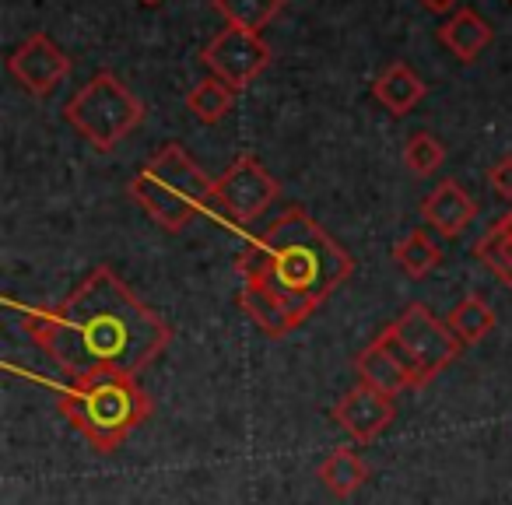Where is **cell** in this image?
<instances>
[{
    "mask_svg": "<svg viewBox=\"0 0 512 505\" xmlns=\"http://www.w3.org/2000/svg\"><path fill=\"white\" fill-rule=\"evenodd\" d=\"M22 327L64 376H141L169 351L172 327L127 288L113 267H95L60 306H32Z\"/></svg>",
    "mask_w": 512,
    "mask_h": 505,
    "instance_id": "6da1fadb",
    "label": "cell"
},
{
    "mask_svg": "<svg viewBox=\"0 0 512 505\" xmlns=\"http://www.w3.org/2000/svg\"><path fill=\"white\" fill-rule=\"evenodd\" d=\"M235 271L242 313L281 341L355 274V260L313 214L288 207L242 249Z\"/></svg>",
    "mask_w": 512,
    "mask_h": 505,
    "instance_id": "7a4b0ae2",
    "label": "cell"
},
{
    "mask_svg": "<svg viewBox=\"0 0 512 505\" xmlns=\"http://www.w3.org/2000/svg\"><path fill=\"white\" fill-rule=\"evenodd\" d=\"M57 393V411L102 456L116 453L151 418V397L141 390L137 376H123V372H95V376L74 379Z\"/></svg>",
    "mask_w": 512,
    "mask_h": 505,
    "instance_id": "3957f363",
    "label": "cell"
},
{
    "mask_svg": "<svg viewBox=\"0 0 512 505\" xmlns=\"http://www.w3.org/2000/svg\"><path fill=\"white\" fill-rule=\"evenodd\" d=\"M211 193L214 183L176 141L162 144L130 179L134 204L169 235L186 232V225L211 207Z\"/></svg>",
    "mask_w": 512,
    "mask_h": 505,
    "instance_id": "277c9868",
    "label": "cell"
},
{
    "mask_svg": "<svg viewBox=\"0 0 512 505\" xmlns=\"http://www.w3.org/2000/svg\"><path fill=\"white\" fill-rule=\"evenodd\" d=\"M64 120L81 141L106 155L141 127L144 102L113 71H99L71 95V102L64 106Z\"/></svg>",
    "mask_w": 512,
    "mask_h": 505,
    "instance_id": "5b68a950",
    "label": "cell"
},
{
    "mask_svg": "<svg viewBox=\"0 0 512 505\" xmlns=\"http://www.w3.org/2000/svg\"><path fill=\"white\" fill-rule=\"evenodd\" d=\"M386 334H390L400 362L411 372L414 390H421V386H428L435 376H442L463 351L460 337L449 330V323L435 320L432 309L421 306V302H411V306L386 327Z\"/></svg>",
    "mask_w": 512,
    "mask_h": 505,
    "instance_id": "8992f818",
    "label": "cell"
},
{
    "mask_svg": "<svg viewBox=\"0 0 512 505\" xmlns=\"http://www.w3.org/2000/svg\"><path fill=\"white\" fill-rule=\"evenodd\" d=\"M278 197H281V183L264 169L260 158L246 151V155H239L228 165L225 176L214 179L211 207L218 211V218L242 228V225H253Z\"/></svg>",
    "mask_w": 512,
    "mask_h": 505,
    "instance_id": "52a82bcc",
    "label": "cell"
},
{
    "mask_svg": "<svg viewBox=\"0 0 512 505\" xmlns=\"http://www.w3.org/2000/svg\"><path fill=\"white\" fill-rule=\"evenodd\" d=\"M200 60H204V67L214 78L232 85L235 92H242V88H249L267 67H271V46L256 36V32H246V29H239V25H225V29L204 46Z\"/></svg>",
    "mask_w": 512,
    "mask_h": 505,
    "instance_id": "ba28073f",
    "label": "cell"
},
{
    "mask_svg": "<svg viewBox=\"0 0 512 505\" xmlns=\"http://www.w3.org/2000/svg\"><path fill=\"white\" fill-rule=\"evenodd\" d=\"M330 418H334L355 442L369 446V442H376L379 435L397 421V397H390V393L376 390V386H369V383H358L337 400Z\"/></svg>",
    "mask_w": 512,
    "mask_h": 505,
    "instance_id": "9c48e42d",
    "label": "cell"
},
{
    "mask_svg": "<svg viewBox=\"0 0 512 505\" xmlns=\"http://www.w3.org/2000/svg\"><path fill=\"white\" fill-rule=\"evenodd\" d=\"M8 71L25 92L43 99L71 74V57L46 32H36L8 57Z\"/></svg>",
    "mask_w": 512,
    "mask_h": 505,
    "instance_id": "30bf717a",
    "label": "cell"
},
{
    "mask_svg": "<svg viewBox=\"0 0 512 505\" xmlns=\"http://www.w3.org/2000/svg\"><path fill=\"white\" fill-rule=\"evenodd\" d=\"M421 218L442 239H460L477 218V200L463 190L456 179H442L435 190L421 200Z\"/></svg>",
    "mask_w": 512,
    "mask_h": 505,
    "instance_id": "8fae6325",
    "label": "cell"
},
{
    "mask_svg": "<svg viewBox=\"0 0 512 505\" xmlns=\"http://www.w3.org/2000/svg\"><path fill=\"white\" fill-rule=\"evenodd\" d=\"M355 372L362 383L376 386V390L390 393V397H397V393H404V390H414L411 372H407V365L400 362L397 348H393L386 330L379 337H372V341L355 355Z\"/></svg>",
    "mask_w": 512,
    "mask_h": 505,
    "instance_id": "7c38bea8",
    "label": "cell"
},
{
    "mask_svg": "<svg viewBox=\"0 0 512 505\" xmlns=\"http://www.w3.org/2000/svg\"><path fill=\"white\" fill-rule=\"evenodd\" d=\"M491 36H495L491 25L470 8L453 11V15L439 25V43L446 46L460 64H474V60L488 50Z\"/></svg>",
    "mask_w": 512,
    "mask_h": 505,
    "instance_id": "4fadbf2b",
    "label": "cell"
},
{
    "mask_svg": "<svg viewBox=\"0 0 512 505\" xmlns=\"http://www.w3.org/2000/svg\"><path fill=\"white\" fill-rule=\"evenodd\" d=\"M425 92H428L425 81H421L418 74L404 64V60L390 64L376 81H372V95H376V102L393 116H407L421 99H425Z\"/></svg>",
    "mask_w": 512,
    "mask_h": 505,
    "instance_id": "5bb4252c",
    "label": "cell"
},
{
    "mask_svg": "<svg viewBox=\"0 0 512 505\" xmlns=\"http://www.w3.org/2000/svg\"><path fill=\"white\" fill-rule=\"evenodd\" d=\"M316 477L320 484L337 498H351L365 481H369V463H365L362 453L348 446H337L334 453H327L316 467Z\"/></svg>",
    "mask_w": 512,
    "mask_h": 505,
    "instance_id": "9a60e30c",
    "label": "cell"
},
{
    "mask_svg": "<svg viewBox=\"0 0 512 505\" xmlns=\"http://www.w3.org/2000/svg\"><path fill=\"white\" fill-rule=\"evenodd\" d=\"M474 257L481 260L505 288H512V211L502 214V218L484 232V239L474 246Z\"/></svg>",
    "mask_w": 512,
    "mask_h": 505,
    "instance_id": "2e32d148",
    "label": "cell"
},
{
    "mask_svg": "<svg viewBox=\"0 0 512 505\" xmlns=\"http://www.w3.org/2000/svg\"><path fill=\"white\" fill-rule=\"evenodd\" d=\"M446 323H449V330L460 337L463 348H470V344H481L484 337L495 330L498 320H495V309L488 306L484 295H467V299L456 302Z\"/></svg>",
    "mask_w": 512,
    "mask_h": 505,
    "instance_id": "e0dca14e",
    "label": "cell"
},
{
    "mask_svg": "<svg viewBox=\"0 0 512 505\" xmlns=\"http://www.w3.org/2000/svg\"><path fill=\"white\" fill-rule=\"evenodd\" d=\"M393 260L404 267L407 278H428L442 264V249L425 228H414L393 246Z\"/></svg>",
    "mask_w": 512,
    "mask_h": 505,
    "instance_id": "ac0fdd59",
    "label": "cell"
},
{
    "mask_svg": "<svg viewBox=\"0 0 512 505\" xmlns=\"http://www.w3.org/2000/svg\"><path fill=\"white\" fill-rule=\"evenodd\" d=\"M235 95L239 92H235L232 85H225V81L204 78V81H197V88H193L190 95H186V109H190L200 123H221L235 109Z\"/></svg>",
    "mask_w": 512,
    "mask_h": 505,
    "instance_id": "d6986e66",
    "label": "cell"
},
{
    "mask_svg": "<svg viewBox=\"0 0 512 505\" xmlns=\"http://www.w3.org/2000/svg\"><path fill=\"white\" fill-rule=\"evenodd\" d=\"M281 8L285 0H214V11L225 18V25H239L256 36L281 15Z\"/></svg>",
    "mask_w": 512,
    "mask_h": 505,
    "instance_id": "ffe728a7",
    "label": "cell"
},
{
    "mask_svg": "<svg viewBox=\"0 0 512 505\" xmlns=\"http://www.w3.org/2000/svg\"><path fill=\"white\" fill-rule=\"evenodd\" d=\"M446 162V148L439 144V137L428 130H414L404 144V165L411 169V176H435Z\"/></svg>",
    "mask_w": 512,
    "mask_h": 505,
    "instance_id": "44dd1931",
    "label": "cell"
},
{
    "mask_svg": "<svg viewBox=\"0 0 512 505\" xmlns=\"http://www.w3.org/2000/svg\"><path fill=\"white\" fill-rule=\"evenodd\" d=\"M488 183H491V190H495L498 197H512V155L498 158V162L491 165Z\"/></svg>",
    "mask_w": 512,
    "mask_h": 505,
    "instance_id": "7402d4cb",
    "label": "cell"
},
{
    "mask_svg": "<svg viewBox=\"0 0 512 505\" xmlns=\"http://www.w3.org/2000/svg\"><path fill=\"white\" fill-rule=\"evenodd\" d=\"M456 4H460V0H421V8H428L432 15H449Z\"/></svg>",
    "mask_w": 512,
    "mask_h": 505,
    "instance_id": "603a6c76",
    "label": "cell"
},
{
    "mask_svg": "<svg viewBox=\"0 0 512 505\" xmlns=\"http://www.w3.org/2000/svg\"><path fill=\"white\" fill-rule=\"evenodd\" d=\"M141 4H148V8H158V4H162V0H141Z\"/></svg>",
    "mask_w": 512,
    "mask_h": 505,
    "instance_id": "cb8c5ba5",
    "label": "cell"
}]
</instances>
